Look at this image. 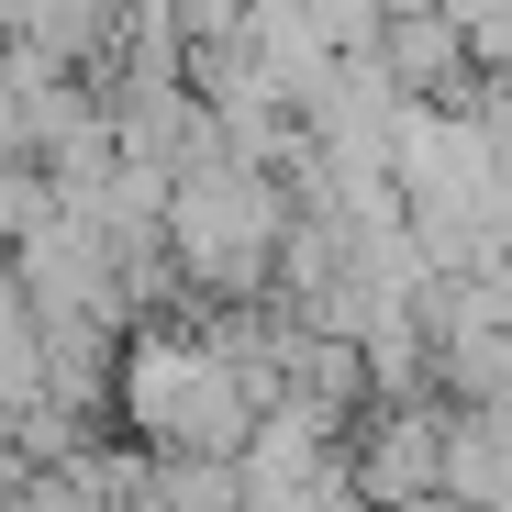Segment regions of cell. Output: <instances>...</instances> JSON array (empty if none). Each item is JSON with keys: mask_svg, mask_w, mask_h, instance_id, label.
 Masks as SVG:
<instances>
[{"mask_svg": "<svg viewBox=\"0 0 512 512\" xmlns=\"http://www.w3.org/2000/svg\"><path fill=\"white\" fill-rule=\"evenodd\" d=\"M279 234H290V179L279 167H245V156L201 145L179 179H167V268H179V290L212 301V312L268 301Z\"/></svg>", "mask_w": 512, "mask_h": 512, "instance_id": "1", "label": "cell"}, {"mask_svg": "<svg viewBox=\"0 0 512 512\" xmlns=\"http://www.w3.org/2000/svg\"><path fill=\"white\" fill-rule=\"evenodd\" d=\"M368 67H379L390 101H468L479 90V56L446 23V0H390L379 34H368Z\"/></svg>", "mask_w": 512, "mask_h": 512, "instance_id": "2", "label": "cell"}, {"mask_svg": "<svg viewBox=\"0 0 512 512\" xmlns=\"http://www.w3.org/2000/svg\"><path fill=\"white\" fill-rule=\"evenodd\" d=\"M390 512H479V501H457V490H423V501H390Z\"/></svg>", "mask_w": 512, "mask_h": 512, "instance_id": "3", "label": "cell"}]
</instances>
